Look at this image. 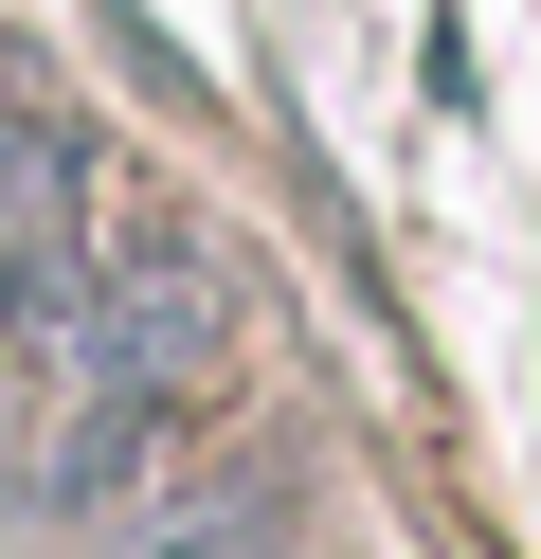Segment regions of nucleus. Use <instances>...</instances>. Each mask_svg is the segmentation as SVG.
<instances>
[{"label":"nucleus","instance_id":"1","mask_svg":"<svg viewBox=\"0 0 541 559\" xmlns=\"http://www.w3.org/2000/svg\"><path fill=\"white\" fill-rule=\"evenodd\" d=\"M235 325H252V289L216 271V235L199 217H91V289H72V325L36 343L55 379H235Z\"/></svg>","mask_w":541,"mask_h":559},{"label":"nucleus","instance_id":"3","mask_svg":"<svg viewBox=\"0 0 541 559\" xmlns=\"http://www.w3.org/2000/svg\"><path fill=\"white\" fill-rule=\"evenodd\" d=\"M289 542H307V433L199 451V469H163L144 523H127V559H289Z\"/></svg>","mask_w":541,"mask_h":559},{"label":"nucleus","instance_id":"2","mask_svg":"<svg viewBox=\"0 0 541 559\" xmlns=\"http://www.w3.org/2000/svg\"><path fill=\"white\" fill-rule=\"evenodd\" d=\"M180 433H199V379H55V433H36V469H19V506L55 523H108V506H144V487L180 469Z\"/></svg>","mask_w":541,"mask_h":559}]
</instances>
